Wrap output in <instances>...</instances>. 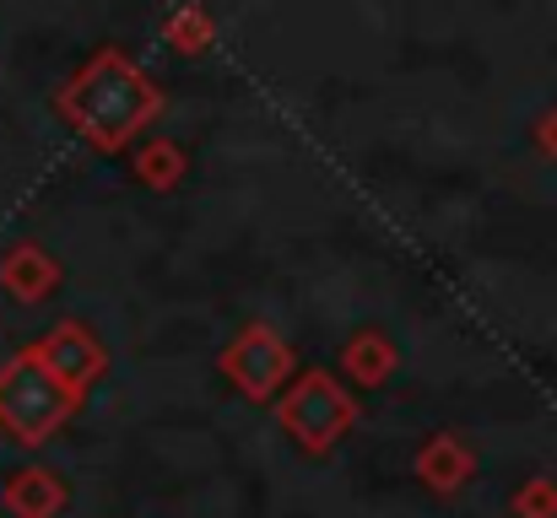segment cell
<instances>
[{"instance_id":"obj_4","label":"cell","mask_w":557,"mask_h":518,"mask_svg":"<svg viewBox=\"0 0 557 518\" xmlns=\"http://www.w3.org/2000/svg\"><path fill=\"white\" fill-rule=\"evenodd\" d=\"M216 367H222V378H227L244 400L271 405V400L282 394V383L293 378V345H287V336H282L276 325L255 319V325H244L233 341L222 345Z\"/></svg>"},{"instance_id":"obj_10","label":"cell","mask_w":557,"mask_h":518,"mask_svg":"<svg viewBox=\"0 0 557 518\" xmlns=\"http://www.w3.org/2000/svg\"><path fill=\"white\" fill-rule=\"evenodd\" d=\"M180 173H185V157H180V147H174V141H158V147H147V152H141V178H147L152 189H174V184H180Z\"/></svg>"},{"instance_id":"obj_11","label":"cell","mask_w":557,"mask_h":518,"mask_svg":"<svg viewBox=\"0 0 557 518\" xmlns=\"http://www.w3.org/2000/svg\"><path fill=\"white\" fill-rule=\"evenodd\" d=\"M515 518H557V481L553 476H531L515 492Z\"/></svg>"},{"instance_id":"obj_14","label":"cell","mask_w":557,"mask_h":518,"mask_svg":"<svg viewBox=\"0 0 557 518\" xmlns=\"http://www.w3.org/2000/svg\"><path fill=\"white\" fill-rule=\"evenodd\" d=\"M0 518H5V514H0Z\"/></svg>"},{"instance_id":"obj_1","label":"cell","mask_w":557,"mask_h":518,"mask_svg":"<svg viewBox=\"0 0 557 518\" xmlns=\"http://www.w3.org/2000/svg\"><path fill=\"white\" fill-rule=\"evenodd\" d=\"M158 109H163L158 87H152L125 54H114V49L92 54V60L71 76V87L60 92V114H65V119L82 130V141H92L98 152L131 147V141L158 119Z\"/></svg>"},{"instance_id":"obj_9","label":"cell","mask_w":557,"mask_h":518,"mask_svg":"<svg viewBox=\"0 0 557 518\" xmlns=\"http://www.w3.org/2000/svg\"><path fill=\"white\" fill-rule=\"evenodd\" d=\"M400 367V345L389 341L384 330H358L352 341L342 345V372L358 383V389H379L389 383V372Z\"/></svg>"},{"instance_id":"obj_6","label":"cell","mask_w":557,"mask_h":518,"mask_svg":"<svg viewBox=\"0 0 557 518\" xmlns=\"http://www.w3.org/2000/svg\"><path fill=\"white\" fill-rule=\"evenodd\" d=\"M411 476L433 492V497H460V487L476 476V454L460 432H433L417 454H411Z\"/></svg>"},{"instance_id":"obj_5","label":"cell","mask_w":557,"mask_h":518,"mask_svg":"<svg viewBox=\"0 0 557 518\" xmlns=\"http://www.w3.org/2000/svg\"><path fill=\"white\" fill-rule=\"evenodd\" d=\"M71 394H82L92 378H103V367H109V345L98 341L82 319H60L49 336H38V341L27 345Z\"/></svg>"},{"instance_id":"obj_13","label":"cell","mask_w":557,"mask_h":518,"mask_svg":"<svg viewBox=\"0 0 557 518\" xmlns=\"http://www.w3.org/2000/svg\"><path fill=\"white\" fill-rule=\"evenodd\" d=\"M536 141H542V152H547V157H557V109L536 125Z\"/></svg>"},{"instance_id":"obj_2","label":"cell","mask_w":557,"mask_h":518,"mask_svg":"<svg viewBox=\"0 0 557 518\" xmlns=\"http://www.w3.org/2000/svg\"><path fill=\"white\" fill-rule=\"evenodd\" d=\"M82 394H71L33 351H16L0 362V432L22 448H44L71 416Z\"/></svg>"},{"instance_id":"obj_7","label":"cell","mask_w":557,"mask_h":518,"mask_svg":"<svg viewBox=\"0 0 557 518\" xmlns=\"http://www.w3.org/2000/svg\"><path fill=\"white\" fill-rule=\"evenodd\" d=\"M71 503V487L49 465H22L0 481V514L5 518H60Z\"/></svg>"},{"instance_id":"obj_8","label":"cell","mask_w":557,"mask_h":518,"mask_svg":"<svg viewBox=\"0 0 557 518\" xmlns=\"http://www.w3.org/2000/svg\"><path fill=\"white\" fill-rule=\"evenodd\" d=\"M60 287V265L38 249V243H11L5 254H0V292L5 298H16V303H44L49 292Z\"/></svg>"},{"instance_id":"obj_3","label":"cell","mask_w":557,"mask_h":518,"mask_svg":"<svg viewBox=\"0 0 557 518\" xmlns=\"http://www.w3.org/2000/svg\"><path fill=\"white\" fill-rule=\"evenodd\" d=\"M276 421L304 454H331L358 427V400L331 367H304L276 400Z\"/></svg>"},{"instance_id":"obj_12","label":"cell","mask_w":557,"mask_h":518,"mask_svg":"<svg viewBox=\"0 0 557 518\" xmlns=\"http://www.w3.org/2000/svg\"><path fill=\"white\" fill-rule=\"evenodd\" d=\"M169 38H174L185 54H195V49H206V38H211V22H206L200 11H180V16L169 22Z\"/></svg>"}]
</instances>
